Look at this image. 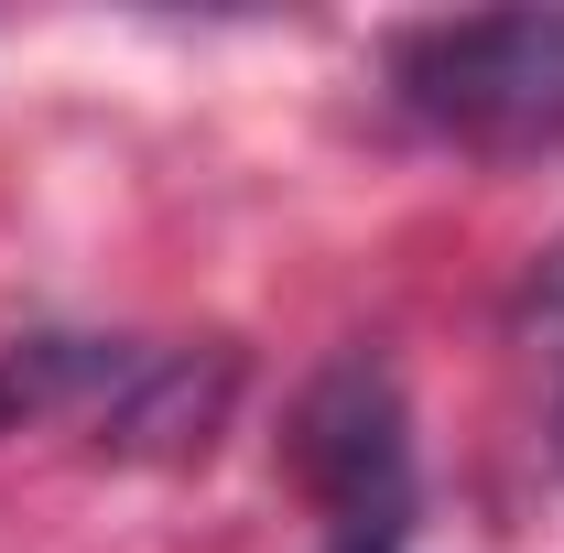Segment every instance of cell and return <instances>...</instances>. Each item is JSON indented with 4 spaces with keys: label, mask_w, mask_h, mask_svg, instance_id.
Returning a JSON list of instances; mask_svg holds the SVG:
<instances>
[{
    "label": "cell",
    "mask_w": 564,
    "mask_h": 553,
    "mask_svg": "<svg viewBox=\"0 0 564 553\" xmlns=\"http://www.w3.org/2000/svg\"><path fill=\"white\" fill-rule=\"evenodd\" d=\"M228 347H141V337H22L0 347V434L76 423L109 456H207L228 423Z\"/></svg>",
    "instance_id": "obj_1"
},
{
    "label": "cell",
    "mask_w": 564,
    "mask_h": 553,
    "mask_svg": "<svg viewBox=\"0 0 564 553\" xmlns=\"http://www.w3.org/2000/svg\"><path fill=\"white\" fill-rule=\"evenodd\" d=\"M554 467H564V423H554Z\"/></svg>",
    "instance_id": "obj_5"
},
{
    "label": "cell",
    "mask_w": 564,
    "mask_h": 553,
    "mask_svg": "<svg viewBox=\"0 0 564 553\" xmlns=\"http://www.w3.org/2000/svg\"><path fill=\"white\" fill-rule=\"evenodd\" d=\"M391 98L456 152H554L564 141V11H467V22H413L391 33Z\"/></svg>",
    "instance_id": "obj_2"
},
{
    "label": "cell",
    "mask_w": 564,
    "mask_h": 553,
    "mask_svg": "<svg viewBox=\"0 0 564 553\" xmlns=\"http://www.w3.org/2000/svg\"><path fill=\"white\" fill-rule=\"evenodd\" d=\"M521 304H532V315H554V326H564V239L543 250V272H532V293H521Z\"/></svg>",
    "instance_id": "obj_4"
},
{
    "label": "cell",
    "mask_w": 564,
    "mask_h": 553,
    "mask_svg": "<svg viewBox=\"0 0 564 553\" xmlns=\"http://www.w3.org/2000/svg\"><path fill=\"white\" fill-rule=\"evenodd\" d=\"M293 467L326 499V553H413V423L380 358H337L304 391Z\"/></svg>",
    "instance_id": "obj_3"
}]
</instances>
